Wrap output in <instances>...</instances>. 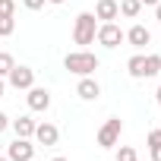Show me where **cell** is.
Returning <instances> with one entry per match:
<instances>
[{"instance_id": "obj_1", "label": "cell", "mask_w": 161, "mask_h": 161, "mask_svg": "<svg viewBox=\"0 0 161 161\" xmlns=\"http://www.w3.org/2000/svg\"><path fill=\"white\" fill-rule=\"evenodd\" d=\"M63 66H66L69 73H76V76H92V73L98 69V57L89 54V51H73V54L63 57Z\"/></svg>"}, {"instance_id": "obj_2", "label": "cell", "mask_w": 161, "mask_h": 161, "mask_svg": "<svg viewBox=\"0 0 161 161\" xmlns=\"http://www.w3.org/2000/svg\"><path fill=\"white\" fill-rule=\"evenodd\" d=\"M95 32H98V22H95V13H79L76 16V25H73V41L76 44H95Z\"/></svg>"}, {"instance_id": "obj_3", "label": "cell", "mask_w": 161, "mask_h": 161, "mask_svg": "<svg viewBox=\"0 0 161 161\" xmlns=\"http://www.w3.org/2000/svg\"><path fill=\"white\" fill-rule=\"evenodd\" d=\"M95 41L104 44V47H117L120 41H126V32H123L117 22H101L98 32H95Z\"/></svg>"}, {"instance_id": "obj_4", "label": "cell", "mask_w": 161, "mask_h": 161, "mask_svg": "<svg viewBox=\"0 0 161 161\" xmlns=\"http://www.w3.org/2000/svg\"><path fill=\"white\" fill-rule=\"evenodd\" d=\"M7 82H10L16 92H19V89L29 92V89L35 86V69H32V66H13V69L7 73Z\"/></svg>"}, {"instance_id": "obj_5", "label": "cell", "mask_w": 161, "mask_h": 161, "mask_svg": "<svg viewBox=\"0 0 161 161\" xmlns=\"http://www.w3.org/2000/svg\"><path fill=\"white\" fill-rule=\"evenodd\" d=\"M120 133H123V120H120V117H111V120H108V123L98 130V145H101V148H111V145H117Z\"/></svg>"}, {"instance_id": "obj_6", "label": "cell", "mask_w": 161, "mask_h": 161, "mask_svg": "<svg viewBox=\"0 0 161 161\" xmlns=\"http://www.w3.org/2000/svg\"><path fill=\"white\" fill-rule=\"evenodd\" d=\"M7 158H10V161H32V158H35V145H32L29 139H19V136H16V139L10 142V148H7Z\"/></svg>"}, {"instance_id": "obj_7", "label": "cell", "mask_w": 161, "mask_h": 161, "mask_svg": "<svg viewBox=\"0 0 161 161\" xmlns=\"http://www.w3.org/2000/svg\"><path fill=\"white\" fill-rule=\"evenodd\" d=\"M25 101H29V108H32V111L44 114V111L51 108V92H47V89H41V86H32V89H29V95H25Z\"/></svg>"}, {"instance_id": "obj_8", "label": "cell", "mask_w": 161, "mask_h": 161, "mask_svg": "<svg viewBox=\"0 0 161 161\" xmlns=\"http://www.w3.org/2000/svg\"><path fill=\"white\" fill-rule=\"evenodd\" d=\"M76 95L82 98V101H98V95H101V86L95 82L92 76H82V79H79V86H76Z\"/></svg>"}, {"instance_id": "obj_9", "label": "cell", "mask_w": 161, "mask_h": 161, "mask_svg": "<svg viewBox=\"0 0 161 161\" xmlns=\"http://www.w3.org/2000/svg\"><path fill=\"white\" fill-rule=\"evenodd\" d=\"M35 139H38V145L51 148V145H57V139H60V130H57L54 123H38V126H35Z\"/></svg>"}, {"instance_id": "obj_10", "label": "cell", "mask_w": 161, "mask_h": 161, "mask_svg": "<svg viewBox=\"0 0 161 161\" xmlns=\"http://www.w3.org/2000/svg\"><path fill=\"white\" fill-rule=\"evenodd\" d=\"M117 16H120V3H117V0H98V3H95V19L114 22Z\"/></svg>"}, {"instance_id": "obj_11", "label": "cell", "mask_w": 161, "mask_h": 161, "mask_svg": "<svg viewBox=\"0 0 161 161\" xmlns=\"http://www.w3.org/2000/svg\"><path fill=\"white\" fill-rule=\"evenodd\" d=\"M10 126L16 130V136H19V139H32L38 123H35L32 117H16V120H10Z\"/></svg>"}, {"instance_id": "obj_12", "label": "cell", "mask_w": 161, "mask_h": 161, "mask_svg": "<svg viewBox=\"0 0 161 161\" xmlns=\"http://www.w3.org/2000/svg\"><path fill=\"white\" fill-rule=\"evenodd\" d=\"M126 41H130L133 47H145V44L152 41V32H148L145 25H133V29L126 32Z\"/></svg>"}, {"instance_id": "obj_13", "label": "cell", "mask_w": 161, "mask_h": 161, "mask_svg": "<svg viewBox=\"0 0 161 161\" xmlns=\"http://www.w3.org/2000/svg\"><path fill=\"white\" fill-rule=\"evenodd\" d=\"M126 69H130L133 79H145V57H142V54H133V57L126 60Z\"/></svg>"}, {"instance_id": "obj_14", "label": "cell", "mask_w": 161, "mask_h": 161, "mask_svg": "<svg viewBox=\"0 0 161 161\" xmlns=\"http://www.w3.org/2000/svg\"><path fill=\"white\" fill-rule=\"evenodd\" d=\"M139 10H142V3H139V0H120V16L136 19V16H139Z\"/></svg>"}, {"instance_id": "obj_15", "label": "cell", "mask_w": 161, "mask_h": 161, "mask_svg": "<svg viewBox=\"0 0 161 161\" xmlns=\"http://www.w3.org/2000/svg\"><path fill=\"white\" fill-rule=\"evenodd\" d=\"M158 73H161V54H148L145 57V79H152Z\"/></svg>"}, {"instance_id": "obj_16", "label": "cell", "mask_w": 161, "mask_h": 161, "mask_svg": "<svg viewBox=\"0 0 161 161\" xmlns=\"http://www.w3.org/2000/svg\"><path fill=\"white\" fill-rule=\"evenodd\" d=\"M16 66V60H13V54H7V51H0V79H7V73Z\"/></svg>"}, {"instance_id": "obj_17", "label": "cell", "mask_w": 161, "mask_h": 161, "mask_svg": "<svg viewBox=\"0 0 161 161\" xmlns=\"http://www.w3.org/2000/svg\"><path fill=\"white\" fill-rule=\"evenodd\" d=\"M16 32V19L13 16H0V38H10Z\"/></svg>"}, {"instance_id": "obj_18", "label": "cell", "mask_w": 161, "mask_h": 161, "mask_svg": "<svg viewBox=\"0 0 161 161\" xmlns=\"http://www.w3.org/2000/svg\"><path fill=\"white\" fill-rule=\"evenodd\" d=\"M117 161H136V148H133V145H120Z\"/></svg>"}, {"instance_id": "obj_19", "label": "cell", "mask_w": 161, "mask_h": 161, "mask_svg": "<svg viewBox=\"0 0 161 161\" xmlns=\"http://www.w3.org/2000/svg\"><path fill=\"white\" fill-rule=\"evenodd\" d=\"M0 16H16V0H0Z\"/></svg>"}, {"instance_id": "obj_20", "label": "cell", "mask_w": 161, "mask_h": 161, "mask_svg": "<svg viewBox=\"0 0 161 161\" xmlns=\"http://www.w3.org/2000/svg\"><path fill=\"white\" fill-rule=\"evenodd\" d=\"M44 3H47V0H22V7H25V10H41Z\"/></svg>"}, {"instance_id": "obj_21", "label": "cell", "mask_w": 161, "mask_h": 161, "mask_svg": "<svg viewBox=\"0 0 161 161\" xmlns=\"http://www.w3.org/2000/svg\"><path fill=\"white\" fill-rule=\"evenodd\" d=\"M148 145H161V126L148 133Z\"/></svg>"}, {"instance_id": "obj_22", "label": "cell", "mask_w": 161, "mask_h": 161, "mask_svg": "<svg viewBox=\"0 0 161 161\" xmlns=\"http://www.w3.org/2000/svg\"><path fill=\"white\" fill-rule=\"evenodd\" d=\"M148 152H152V161H161V145H148Z\"/></svg>"}, {"instance_id": "obj_23", "label": "cell", "mask_w": 161, "mask_h": 161, "mask_svg": "<svg viewBox=\"0 0 161 161\" xmlns=\"http://www.w3.org/2000/svg\"><path fill=\"white\" fill-rule=\"evenodd\" d=\"M7 126H10V117H7V114H3V111H0V133H3V130H7Z\"/></svg>"}, {"instance_id": "obj_24", "label": "cell", "mask_w": 161, "mask_h": 161, "mask_svg": "<svg viewBox=\"0 0 161 161\" xmlns=\"http://www.w3.org/2000/svg\"><path fill=\"white\" fill-rule=\"evenodd\" d=\"M155 19L161 22V0H158V3H155Z\"/></svg>"}, {"instance_id": "obj_25", "label": "cell", "mask_w": 161, "mask_h": 161, "mask_svg": "<svg viewBox=\"0 0 161 161\" xmlns=\"http://www.w3.org/2000/svg\"><path fill=\"white\" fill-rule=\"evenodd\" d=\"M3 92H7V79H0V98H3Z\"/></svg>"}, {"instance_id": "obj_26", "label": "cell", "mask_w": 161, "mask_h": 161, "mask_svg": "<svg viewBox=\"0 0 161 161\" xmlns=\"http://www.w3.org/2000/svg\"><path fill=\"white\" fill-rule=\"evenodd\" d=\"M139 3H142V7H155V3H158V0H139Z\"/></svg>"}, {"instance_id": "obj_27", "label": "cell", "mask_w": 161, "mask_h": 161, "mask_svg": "<svg viewBox=\"0 0 161 161\" xmlns=\"http://www.w3.org/2000/svg\"><path fill=\"white\" fill-rule=\"evenodd\" d=\"M155 101H158V104H161V86H158V92H155Z\"/></svg>"}, {"instance_id": "obj_28", "label": "cell", "mask_w": 161, "mask_h": 161, "mask_svg": "<svg viewBox=\"0 0 161 161\" xmlns=\"http://www.w3.org/2000/svg\"><path fill=\"white\" fill-rule=\"evenodd\" d=\"M47 3H63V0H47Z\"/></svg>"}, {"instance_id": "obj_29", "label": "cell", "mask_w": 161, "mask_h": 161, "mask_svg": "<svg viewBox=\"0 0 161 161\" xmlns=\"http://www.w3.org/2000/svg\"><path fill=\"white\" fill-rule=\"evenodd\" d=\"M54 161H66V158H60V155H57V158H54Z\"/></svg>"}, {"instance_id": "obj_30", "label": "cell", "mask_w": 161, "mask_h": 161, "mask_svg": "<svg viewBox=\"0 0 161 161\" xmlns=\"http://www.w3.org/2000/svg\"><path fill=\"white\" fill-rule=\"evenodd\" d=\"M0 161H10V158H0Z\"/></svg>"}]
</instances>
